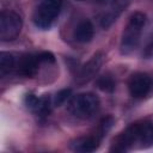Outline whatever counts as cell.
Returning <instances> with one entry per match:
<instances>
[{"label": "cell", "instance_id": "cell-6", "mask_svg": "<svg viewBox=\"0 0 153 153\" xmlns=\"http://www.w3.org/2000/svg\"><path fill=\"white\" fill-rule=\"evenodd\" d=\"M135 146L140 148H148L153 146V123L151 121L135 122L129 126Z\"/></svg>", "mask_w": 153, "mask_h": 153}, {"label": "cell", "instance_id": "cell-19", "mask_svg": "<svg viewBox=\"0 0 153 153\" xmlns=\"http://www.w3.org/2000/svg\"><path fill=\"white\" fill-rule=\"evenodd\" d=\"M142 56L145 59H152L153 57V37L151 38V41L145 47V49L142 51Z\"/></svg>", "mask_w": 153, "mask_h": 153}, {"label": "cell", "instance_id": "cell-10", "mask_svg": "<svg viewBox=\"0 0 153 153\" xmlns=\"http://www.w3.org/2000/svg\"><path fill=\"white\" fill-rule=\"evenodd\" d=\"M100 142V137L96 135H90V136H84L74 140L71 143V148L74 152H81V153H90L93 152L98 148Z\"/></svg>", "mask_w": 153, "mask_h": 153}, {"label": "cell", "instance_id": "cell-7", "mask_svg": "<svg viewBox=\"0 0 153 153\" xmlns=\"http://www.w3.org/2000/svg\"><path fill=\"white\" fill-rule=\"evenodd\" d=\"M103 61H104V54L102 51H98L96 53L78 72L76 74V82L79 84H85V82H88L97 73L98 71L100 69L102 65H103Z\"/></svg>", "mask_w": 153, "mask_h": 153}, {"label": "cell", "instance_id": "cell-16", "mask_svg": "<svg viewBox=\"0 0 153 153\" xmlns=\"http://www.w3.org/2000/svg\"><path fill=\"white\" fill-rule=\"evenodd\" d=\"M71 94H72V90H71V88H65V90L59 91V92L55 94L54 105H55V106H61L62 104H65V103L71 98Z\"/></svg>", "mask_w": 153, "mask_h": 153}, {"label": "cell", "instance_id": "cell-17", "mask_svg": "<svg viewBox=\"0 0 153 153\" xmlns=\"http://www.w3.org/2000/svg\"><path fill=\"white\" fill-rule=\"evenodd\" d=\"M38 100H39V98H37V97H36L35 94H32V93L26 94L25 98H24V103H25L26 108L30 109V110H32V111L36 110L37 104H38Z\"/></svg>", "mask_w": 153, "mask_h": 153}, {"label": "cell", "instance_id": "cell-13", "mask_svg": "<svg viewBox=\"0 0 153 153\" xmlns=\"http://www.w3.org/2000/svg\"><path fill=\"white\" fill-rule=\"evenodd\" d=\"M115 79L110 74H104L97 78L96 80V86L103 91V92H112L115 90Z\"/></svg>", "mask_w": 153, "mask_h": 153}, {"label": "cell", "instance_id": "cell-1", "mask_svg": "<svg viewBox=\"0 0 153 153\" xmlns=\"http://www.w3.org/2000/svg\"><path fill=\"white\" fill-rule=\"evenodd\" d=\"M146 24V14L143 12H134L127 23L126 29L123 30L121 38V53L128 55L133 53L140 42V36L142 29Z\"/></svg>", "mask_w": 153, "mask_h": 153}, {"label": "cell", "instance_id": "cell-3", "mask_svg": "<svg viewBox=\"0 0 153 153\" xmlns=\"http://www.w3.org/2000/svg\"><path fill=\"white\" fill-rule=\"evenodd\" d=\"M62 0H37V7L33 12V24L39 29H49L54 19L59 16Z\"/></svg>", "mask_w": 153, "mask_h": 153}, {"label": "cell", "instance_id": "cell-20", "mask_svg": "<svg viewBox=\"0 0 153 153\" xmlns=\"http://www.w3.org/2000/svg\"><path fill=\"white\" fill-rule=\"evenodd\" d=\"M96 2H98V4H103V2H105L106 0H94Z\"/></svg>", "mask_w": 153, "mask_h": 153}, {"label": "cell", "instance_id": "cell-8", "mask_svg": "<svg viewBox=\"0 0 153 153\" xmlns=\"http://www.w3.org/2000/svg\"><path fill=\"white\" fill-rule=\"evenodd\" d=\"M128 2L129 0H112L109 10L105 13H103V16L100 17V25L104 29H108L121 14V12L127 7Z\"/></svg>", "mask_w": 153, "mask_h": 153}, {"label": "cell", "instance_id": "cell-12", "mask_svg": "<svg viewBox=\"0 0 153 153\" xmlns=\"http://www.w3.org/2000/svg\"><path fill=\"white\" fill-rule=\"evenodd\" d=\"M14 57L11 53L7 51H1L0 53V76H6L12 72L14 68Z\"/></svg>", "mask_w": 153, "mask_h": 153}, {"label": "cell", "instance_id": "cell-21", "mask_svg": "<svg viewBox=\"0 0 153 153\" xmlns=\"http://www.w3.org/2000/svg\"><path fill=\"white\" fill-rule=\"evenodd\" d=\"M78 1H82V0H78Z\"/></svg>", "mask_w": 153, "mask_h": 153}, {"label": "cell", "instance_id": "cell-4", "mask_svg": "<svg viewBox=\"0 0 153 153\" xmlns=\"http://www.w3.org/2000/svg\"><path fill=\"white\" fill-rule=\"evenodd\" d=\"M23 22L18 13L13 11H2L0 14V39L10 42L16 39L22 30Z\"/></svg>", "mask_w": 153, "mask_h": 153}, {"label": "cell", "instance_id": "cell-18", "mask_svg": "<svg viewBox=\"0 0 153 153\" xmlns=\"http://www.w3.org/2000/svg\"><path fill=\"white\" fill-rule=\"evenodd\" d=\"M37 57H38L39 62H48V63H54L55 62V56L49 51H43V53L38 54Z\"/></svg>", "mask_w": 153, "mask_h": 153}, {"label": "cell", "instance_id": "cell-9", "mask_svg": "<svg viewBox=\"0 0 153 153\" xmlns=\"http://www.w3.org/2000/svg\"><path fill=\"white\" fill-rule=\"evenodd\" d=\"M38 65L39 60L37 56L32 54H25L18 62V73L26 78H32L38 71Z\"/></svg>", "mask_w": 153, "mask_h": 153}, {"label": "cell", "instance_id": "cell-11", "mask_svg": "<svg viewBox=\"0 0 153 153\" xmlns=\"http://www.w3.org/2000/svg\"><path fill=\"white\" fill-rule=\"evenodd\" d=\"M94 29L90 20L85 19L80 22L74 30V38L80 43H87L93 38Z\"/></svg>", "mask_w": 153, "mask_h": 153}, {"label": "cell", "instance_id": "cell-14", "mask_svg": "<svg viewBox=\"0 0 153 153\" xmlns=\"http://www.w3.org/2000/svg\"><path fill=\"white\" fill-rule=\"evenodd\" d=\"M50 110H51V100H50V97L45 94L39 98L35 112L39 116H47V115H49Z\"/></svg>", "mask_w": 153, "mask_h": 153}, {"label": "cell", "instance_id": "cell-2", "mask_svg": "<svg viewBox=\"0 0 153 153\" xmlns=\"http://www.w3.org/2000/svg\"><path fill=\"white\" fill-rule=\"evenodd\" d=\"M68 109L72 115L81 120H88L99 109V99L96 94L91 92L79 93L74 96L68 105Z\"/></svg>", "mask_w": 153, "mask_h": 153}, {"label": "cell", "instance_id": "cell-5", "mask_svg": "<svg viewBox=\"0 0 153 153\" xmlns=\"http://www.w3.org/2000/svg\"><path fill=\"white\" fill-rule=\"evenodd\" d=\"M153 87V80L147 73H134L128 81V90L133 98H145Z\"/></svg>", "mask_w": 153, "mask_h": 153}, {"label": "cell", "instance_id": "cell-15", "mask_svg": "<svg viewBox=\"0 0 153 153\" xmlns=\"http://www.w3.org/2000/svg\"><path fill=\"white\" fill-rule=\"evenodd\" d=\"M112 124H114V118H112V116H106V117H104V118L100 121L99 126H98L97 135H98L100 139H102L103 136H105L106 133L111 129Z\"/></svg>", "mask_w": 153, "mask_h": 153}]
</instances>
